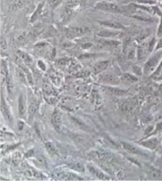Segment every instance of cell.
Returning a JSON list of instances; mask_svg holds the SVG:
<instances>
[{"label": "cell", "mask_w": 162, "mask_h": 181, "mask_svg": "<svg viewBox=\"0 0 162 181\" xmlns=\"http://www.w3.org/2000/svg\"><path fill=\"white\" fill-rule=\"evenodd\" d=\"M162 57V51L157 50L154 55L151 56L144 65V73L146 75H150L154 72L158 67L160 62V59Z\"/></svg>", "instance_id": "obj_1"}, {"label": "cell", "mask_w": 162, "mask_h": 181, "mask_svg": "<svg viewBox=\"0 0 162 181\" xmlns=\"http://www.w3.org/2000/svg\"><path fill=\"white\" fill-rule=\"evenodd\" d=\"M95 8L102 11L109 12L112 14H123V7H119L115 3L111 1H99L95 4Z\"/></svg>", "instance_id": "obj_2"}, {"label": "cell", "mask_w": 162, "mask_h": 181, "mask_svg": "<svg viewBox=\"0 0 162 181\" xmlns=\"http://www.w3.org/2000/svg\"><path fill=\"white\" fill-rule=\"evenodd\" d=\"M97 36L100 38H109V39H116L122 37L124 36L122 31L120 30H112V29H109V30H101L98 31Z\"/></svg>", "instance_id": "obj_3"}, {"label": "cell", "mask_w": 162, "mask_h": 181, "mask_svg": "<svg viewBox=\"0 0 162 181\" xmlns=\"http://www.w3.org/2000/svg\"><path fill=\"white\" fill-rule=\"evenodd\" d=\"M89 31V29L86 27H70L66 30V37L69 39H73L75 37H81Z\"/></svg>", "instance_id": "obj_4"}, {"label": "cell", "mask_w": 162, "mask_h": 181, "mask_svg": "<svg viewBox=\"0 0 162 181\" xmlns=\"http://www.w3.org/2000/svg\"><path fill=\"white\" fill-rule=\"evenodd\" d=\"M121 79H119L117 75L112 72H105V73H102L100 75V81L104 84H108L111 86L118 85L120 82Z\"/></svg>", "instance_id": "obj_5"}, {"label": "cell", "mask_w": 162, "mask_h": 181, "mask_svg": "<svg viewBox=\"0 0 162 181\" xmlns=\"http://www.w3.org/2000/svg\"><path fill=\"white\" fill-rule=\"evenodd\" d=\"M122 145L123 147H124V149H125L126 151H127L128 153L139 155V156H144V157H147V156H148V155L145 153H144L143 151L141 150L140 149H139V148L136 147V146L131 145L130 143L122 142Z\"/></svg>", "instance_id": "obj_6"}, {"label": "cell", "mask_w": 162, "mask_h": 181, "mask_svg": "<svg viewBox=\"0 0 162 181\" xmlns=\"http://www.w3.org/2000/svg\"><path fill=\"white\" fill-rule=\"evenodd\" d=\"M109 64H110L109 60H100V61H98L93 67V73L97 75V74L104 72L109 67Z\"/></svg>", "instance_id": "obj_7"}, {"label": "cell", "mask_w": 162, "mask_h": 181, "mask_svg": "<svg viewBox=\"0 0 162 181\" xmlns=\"http://www.w3.org/2000/svg\"><path fill=\"white\" fill-rule=\"evenodd\" d=\"M1 111H2L3 115L4 116L6 120H7L9 123H11L12 120H13V118H12L11 113H10L9 106L7 105L5 99H4L3 95H2V97H1Z\"/></svg>", "instance_id": "obj_8"}, {"label": "cell", "mask_w": 162, "mask_h": 181, "mask_svg": "<svg viewBox=\"0 0 162 181\" xmlns=\"http://www.w3.org/2000/svg\"><path fill=\"white\" fill-rule=\"evenodd\" d=\"M99 23L103 26L107 27L109 29H112V30H125L126 28L122 23L116 22V21H102V22H99Z\"/></svg>", "instance_id": "obj_9"}, {"label": "cell", "mask_w": 162, "mask_h": 181, "mask_svg": "<svg viewBox=\"0 0 162 181\" xmlns=\"http://www.w3.org/2000/svg\"><path fill=\"white\" fill-rule=\"evenodd\" d=\"M52 123L56 130H59L63 123V118L60 111L55 110L52 115Z\"/></svg>", "instance_id": "obj_10"}, {"label": "cell", "mask_w": 162, "mask_h": 181, "mask_svg": "<svg viewBox=\"0 0 162 181\" xmlns=\"http://www.w3.org/2000/svg\"><path fill=\"white\" fill-rule=\"evenodd\" d=\"M88 169H89V173L94 176V177L97 178L99 179H102V180H108L109 179V177L106 174H104L100 169L97 168V167H94L93 165H88Z\"/></svg>", "instance_id": "obj_11"}, {"label": "cell", "mask_w": 162, "mask_h": 181, "mask_svg": "<svg viewBox=\"0 0 162 181\" xmlns=\"http://www.w3.org/2000/svg\"><path fill=\"white\" fill-rule=\"evenodd\" d=\"M100 44L108 48H117L121 45V42L116 39H109V38H101L98 41Z\"/></svg>", "instance_id": "obj_12"}, {"label": "cell", "mask_w": 162, "mask_h": 181, "mask_svg": "<svg viewBox=\"0 0 162 181\" xmlns=\"http://www.w3.org/2000/svg\"><path fill=\"white\" fill-rule=\"evenodd\" d=\"M105 88H106V90L109 91V94L112 95V96H124L127 94V90H123V89H120V88H118V87H110V86H107Z\"/></svg>", "instance_id": "obj_13"}, {"label": "cell", "mask_w": 162, "mask_h": 181, "mask_svg": "<svg viewBox=\"0 0 162 181\" xmlns=\"http://www.w3.org/2000/svg\"><path fill=\"white\" fill-rule=\"evenodd\" d=\"M26 102L24 99L23 95L21 94L18 98V114L21 117H24L26 112Z\"/></svg>", "instance_id": "obj_14"}, {"label": "cell", "mask_w": 162, "mask_h": 181, "mask_svg": "<svg viewBox=\"0 0 162 181\" xmlns=\"http://www.w3.org/2000/svg\"><path fill=\"white\" fill-rule=\"evenodd\" d=\"M38 109V100L35 97L32 98V100L30 101L29 107H28V115L33 116Z\"/></svg>", "instance_id": "obj_15"}, {"label": "cell", "mask_w": 162, "mask_h": 181, "mask_svg": "<svg viewBox=\"0 0 162 181\" xmlns=\"http://www.w3.org/2000/svg\"><path fill=\"white\" fill-rule=\"evenodd\" d=\"M121 81L127 84H133L138 81V78L136 77L135 75H131L130 73H124L121 76Z\"/></svg>", "instance_id": "obj_16"}, {"label": "cell", "mask_w": 162, "mask_h": 181, "mask_svg": "<svg viewBox=\"0 0 162 181\" xmlns=\"http://www.w3.org/2000/svg\"><path fill=\"white\" fill-rule=\"evenodd\" d=\"M148 176L151 179H158V180H162V173L159 170L155 169V168H151L148 172Z\"/></svg>", "instance_id": "obj_17"}, {"label": "cell", "mask_w": 162, "mask_h": 181, "mask_svg": "<svg viewBox=\"0 0 162 181\" xmlns=\"http://www.w3.org/2000/svg\"><path fill=\"white\" fill-rule=\"evenodd\" d=\"M141 145L148 148V149H154L157 145V141L156 138H151V139L146 140V141L141 142Z\"/></svg>", "instance_id": "obj_18"}, {"label": "cell", "mask_w": 162, "mask_h": 181, "mask_svg": "<svg viewBox=\"0 0 162 181\" xmlns=\"http://www.w3.org/2000/svg\"><path fill=\"white\" fill-rule=\"evenodd\" d=\"M18 55L19 56L18 57H20L24 62L26 63V64H30V63L33 62L32 57L28 55L27 52H23V51H18Z\"/></svg>", "instance_id": "obj_19"}, {"label": "cell", "mask_w": 162, "mask_h": 181, "mask_svg": "<svg viewBox=\"0 0 162 181\" xmlns=\"http://www.w3.org/2000/svg\"><path fill=\"white\" fill-rule=\"evenodd\" d=\"M43 92H44V94H45L46 96H52V95H54V93H55V91H54V89L52 88V85H51V84H49L48 82L43 83Z\"/></svg>", "instance_id": "obj_20"}, {"label": "cell", "mask_w": 162, "mask_h": 181, "mask_svg": "<svg viewBox=\"0 0 162 181\" xmlns=\"http://www.w3.org/2000/svg\"><path fill=\"white\" fill-rule=\"evenodd\" d=\"M70 168L71 169H73V171H77V172H81V173H84L85 172V167L81 163H73V164H69Z\"/></svg>", "instance_id": "obj_21"}, {"label": "cell", "mask_w": 162, "mask_h": 181, "mask_svg": "<svg viewBox=\"0 0 162 181\" xmlns=\"http://www.w3.org/2000/svg\"><path fill=\"white\" fill-rule=\"evenodd\" d=\"M45 146L47 150L48 151V153L50 155H56L57 154V149L55 146L52 144L50 141H47L45 142Z\"/></svg>", "instance_id": "obj_22"}, {"label": "cell", "mask_w": 162, "mask_h": 181, "mask_svg": "<svg viewBox=\"0 0 162 181\" xmlns=\"http://www.w3.org/2000/svg\"><path fill=\"white\" fill-rule=\"evenodd\" d=\"M122 110L123 111H124V112L126 113H130L133 111V109H134V106L132 105L130 102H124V104H122Z\"/></svg>", "instance_id": "obj_23"}, {"label": "cell", "mask_w": 162, "mask_h": 181, "mask_svg": "<svg viewBox=\"0 0 162 181\" xmlns=\"http://www.w3.org/2000/svg\"><path fill=\"white\" fill-rule=\"evenodd\" d=\"M93 100L96 106H98L101 104V98H100V94L97 91H95V93L93 94Z\"/></svg>", "instance_id": "obj_24"}, {"label": "cell", "mask_w": 162, "mask_h": 181, "mask_svg": "<svg viewBox=\"0 0 162 181\" xmlns=\"http://www.w3.org/2000/svg\"><path fill=\"white\" fill-rule=\"evenodd\" d=\"M157 36L159 38L162 37V19H160V22H159V25L157 31Z\"/></svg>", "instance_id": "obj_25"}, {"label": "cell", "mask_w": 162, "mask_h": 181, "mask_svg": "<svg viewBox=\"0 0 162 181\" xmlns=\"http://www.w3.org/2000/svg\"><path fill=\"white\" fill-rule=\"evenodd\" d=\"M162 71V60H160V64H159V65H158V67H157V69H156V71L154 72V75H158L160 73V72Z\"/></svg>", "instance_id": "obj_26"}, {"label": "cell", "mask_w": 162, "mask_h": 181, "mask_svg": "<svg viewBox=\"0 0 162 181\" xmlns=\"http://www.w3.org/2000/svg\"><path fill=\"white\" fill-rule=\"evenodd\" d=\"M160 49H162V37H160V40H159L158 42L157 43V45H156L155 49H154V50L157 51Z\"/></svg>", "instance_id": "obj_27"}, {"label": "cell", "mask_w": 162, "mask_h": 181, "mask_svg": "<svg viewBox=\"0 0 162 181\" xmlns=\"http://www.w3.org/2000/svg\"><path fill=\"white\" fill-rule=\"evenodd\" d=\"M7 41H6L5 39L3 37L2 40H1V49H2V50H5V49H7Z\"/></svg>", "instance_id": "obj_28"}, {"label": "cell", "mask_w": 162, "mask_h": 181, "mask_svg": "<svg viewBox=\"0 0 162 181\" xmlns=\"http://www.w3.org/2000/svg\"><path fill=\"white\" fill-rule=\"evenodd\" d=\"M37 65L39 66V68H40L41 70H43V71H44V70H46V68H45V64H43V62H42L41 60H39L38 62H37Z\"/></svg>", "instance_id": "obj_29"}, {"label": "cell", "mask_w": 162, "mask_h": 181, "mask_svg": "<svg viewBox=\"0 0 162 181\" xmlns=\"http://www.w3.org/2000/svg\"><path fill=\"white\" fill-rule=\"evenodd\" d=\"M60 2H61V0H52V5L55 7H56V6H58V3H59Z\"/></svg>", "instance_id": "obj_30"}, {"label": "cell", "mask_w": 162, "mask_h": 181, "mask_svg": "<svg viewBox=\"0 0 162 181\" xmlns=\"http://www.w3.org/2000/svg\"><path fill=\"white\" fill-rule=\"evenodd\" d=\"M99 1H114V0H99Z\"/></svg>", "instance_id": "obj_31"}]
</instances>
